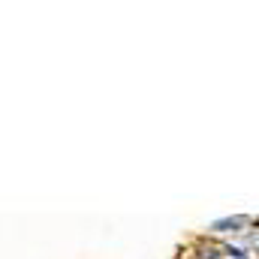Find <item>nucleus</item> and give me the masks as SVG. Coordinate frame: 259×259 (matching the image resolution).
<instances>
[{
  "instance_id": "1",
  "label": "nucleus",
  "mask_w": 259,
  "mask_h": 259,
  "mask_svg": "<svg viewBox=\"0 0 259 259\" xmlns=\"http://www.w3.org/2000/svg\"><path fill=\"white\" fill-rule=\"evenodd\" d=\"M244 223H247L244 217H232V220H217V223H214V229H217V232H235V229H238V226H244Z\"/></svg>"
}]
</instances>
